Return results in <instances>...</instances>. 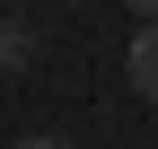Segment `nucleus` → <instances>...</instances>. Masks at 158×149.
I'll use <instances>...</instances> for the list:
<instances>
[{
  "label": "nucleus",
  "instance_id": "4",
  "mask_svg": "<svg viewBox=\"0 0 158 149\" xmlns=\"http://www.w3.org/2000/svg\"><path fill=\"white\" fill-rule=\"evenodd\" d=\"M123 9H132V18H158V0H123Z\"/></svg>",
  "mask_w": 158,
  "mask_h": 149
},
{
  "label": "nucleus",
  "instance_id": "3",
  "mask_svg": "<svg viewBox=\"0 0 158 149\" xmlns=\"http://www.w3.org/2000/svg\"><path fill=\"white\" fill-rule=\"evenodd\" d=\"M9 149H70V140H53V132H27V140H9Z\"/></svg>",
  "mask_w": 158,
  "mask_h": 149
},
{
  "label": "nucleus",
  "instance_id": "5",
  "mask_svg": "<svg viewBox=\"0 0 158 149\" xmlns=\"http://www.w3.org/2000/svg\"><path fill=\"white\" fill-rule=\"evenodd\" d=\"M0 70H9V44H0Z\"/></svg>",
  "mask_w": 158,
  "mask_h": 149
},
{
  "label": "nucleus",
  "instance_id": "1",
  "mask_svg": "<svg viewBox=\"0 0 158 149\" xmlns=\"http://www.w3.org/2000/svg\"><path fill=\"white\" fill-rule=\"evenodd\" d=\"M123 79H132L141 105H158V18H141V35L123 44Z\"/></svg>",
  "mask_w": 158,
  "mask_h": 149
},
{
  "label": "nucleus",
  "instance_id": "2",
  "mask_svg": "<svg viewBox=\"0 0 158 149\" xmlns=\"http://www.w3.org/2000/svg\"><path fill=\"white\" fill-rule=\"evenodd\" d=\"M0 44H9V70L35 62V26H27V18H0Z\"/></svg>",
  "mask_w": 158,
  "mask_h": 149
}]
</instances>
